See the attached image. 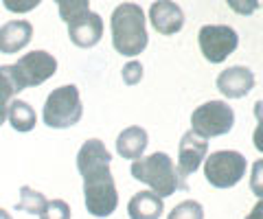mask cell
<instances>
[{
	"label": "cell",
	"instance_id": "obj_8",
	"mask_svg": "<svg viewBox=\"0 0 263 219\" xmlns=\"http://www.w3.org/2000/svg\"><path fill=\"white\" fill-rule=\"evenodd\" d=\"M197 44L211 64H221L235 53L239 35L233 27H226V24H206L197 33Z\"/></svg>",
	"mask_w": 263,
	"mask_h": 219
},
{
	"label": "cell",
	"instance_id": "obj_6",
	"mask_svg": "<svg viewBox=\"0 0 263 219\" xmlns=\"http://www.w3.org/2000/svg\"><path fill=\"white\" fill-rule=\"evenodd\" d=\"M246 175V158L239 151H215L204 162V177L215 189H230Z\"/></svg>",
	"mask_w": 263,
	"mask_h": 219
},
{
	"label": "cell",
	"instance_id": "obj_28",
	"mask_svg": "<svg viewBox=\"0 0 263 219\" xmlns=\"http://www.w3.org/2000/svg\"><path fill=\"white\" fill-rule=\"evenodd\" d=\"M0 219H13V217L9 215V210H5V208H0Z\"/></svg>",
	"mask_w": 263,
	"mask_h": 219
},
{
	"label": "cell",
	"instance_id": "obj_3",
	"mask_svg": "<svg viewBox=\"0 0 263 219\" xmlns=\"http://www.w3.org/2000/svg\"><path fill=\"white\" fill-rule=\"evenodd\" d=\"M129 173L134 180L149 184V189L156 193L158 197H169L174 195L178 189H186V182L180 180V175L176 171L174 162L167 153L156 151L147 158H138L132 162Z\"/></svg>",
	"mask_w": 263,
	"mask_h": 219
},
{
	"label": "cell",
	"instance_id": "obj_20",
	"mask_svg": "<svg viewBox=\"0 0 263 219\" xmlns=\"http://www.w3.org/2000/svg\"><path fill=\"white\" fill-rule=\"evenodd\" d=\"M57 7H60V15L64 22H70L72 18H77L79 13L90 11L88 0H60Z\"/></svg>",
	"mask_w": 263,
	"mask_h": 219
},
{
	"label": "cell",
	"instance_id": "obj_5",
	"mask_svg": "<svg viewBox=\"0 0 263 219\" xmlns=\"http://www.w3.org/2000/svg\"><path fill=\"white\" fill-rule=\"evenodd\" d=\"M235 125V112L224 101H209L191 114V132L202 138H215L228 134Z\"/></svg>",
	"mask_w": 263,
	"mask_h": 219
},
{
	"label": "cell",
	"instance_id": "obj_23",
	"mask_svg": "<svg viewBox=\"0 0 263 219\" xmlns=\"http://www.w3.org/2000/svg\"><path fill=\"white\" fill-rule=\"evenodd\" d=\"M250 191L257 197L263 200V158L257 160L252 165V171H250Z\"/></svg>",
	"mask_w": 263,
	"mask_h": 219
},
{
	"label": "cell",
	"instance_id": "obj_7",
	"mask_svg": "<svg viewBox=\"0 0 263 219\" xmlns=\"http://www.w3.org/2000/svg\"><path fill=\"white\" fill-rule=\"evenodd\" d=\"M15 84L20 86V90L24 88H35L40 84L51 79L57 72V59L46 51H31L27 55H22L11 66Z\"/></svg>",
	"mask_w": 263,
	"mask_h": 219
},
{
	"label": "cell",
	"instance_id": "obj_18",
	"mask_svg": "<svg viewBox=\"0 0 263 219\" xmlns=\"http://www.w3.org/2000/svg\"><path fill=\"white\" fill-rule=\"evenodd\" d=\"M46 206V197L42 193L29 189V186H22L20 189V202L15 204V210H22V213L29 215H40Z\"/></svg>",
	"mask_w": 263,
	"mask_h": 219
},
{
	"label": "cell",
	"instance_id": "obj_11",
	"mask_svg": "<svg viewBox=\"0 0 263 219\" xmlns=\"http://www.w3.org/2000/svg\"><path fill=\"white\" fill-rule=\"evenodd\" d=\"M149 22L160 35H176L184 27V11L174 0H156L149 7Z\"/></svg>",
	"mask_w": 263,
	"mask_h": 219
},
{
	"label": "cell",
	"instance_id": "obj_27",
	"mask_svg": "<svg viewBox=\"0 0 263 219\" xmlns=\"http://www.w3.org/2000/svg\"><path fill=\"white\" fill-rule=\"evenodd\" d=\"M246 219H263V200L259 202L257 206H254L252 210H250V215L246 217Z\"/></svg>",
	"mask_w": 263,
	"mask_h": 219
},
{
	"label": "cell",
	"instance_id": "obj_19",
	"mask_svg": "<svg viewBox=\"0 0 263 219\" xmlns=\"http://www.w3.org/2000/svg\"><path fill=\"white\" fill-rule=\"evenodd\" d=\"M167 219H204V208L200 202L195 200H184L171 210Z\"/></svg>",
	"mask_w": 263,
	"mask_h": 219
},
{
	"label": "cell",
	"instance_id": "obj_10",
	"mask_svg": "<svg viewBox=\"0 0 263 219\" xmlns=\"http://www.w3.org/2000/svg\"><path fill=\"white\" fill-rule=\"evenodd\" d=\"M68 24V35L70 42L79 48H92L95 44L101 42L103 35V20L95 11H84L77 18H72Z\"/></svg>",
	"mask_w": 263,
	"mask_h": 219
},
{
	"label": "cell",
	"instance_id": "obj_25",
	"mask_svg": "<svg viewBox=\"0 0 263 219\" xmlns=\"http://www.w3.org/2000/svg\"><path fill=\"white\" fill-rule=\"evenodd\" d=\"M228 7L233 11H237V13H243V15H250V13H254L259 9V3L257 0H248V3H243V0H228Z\"/></svg>",
	"mask_w": 263,
	"mask_h": 219
},
{
	"label": "cell",
	"instance_id": "obj_21",
	"mask_svg": "<svg viewBox=\"0 0 263 219\" xmlns=\"http://www.w3.org/2000/svg\"><path fill=\"white\" fill-rule=\"evenodd\" d=\"M40 219H70V206L64 200H51L46 202L44 210L40 213Z\"/></svg>",
	"mask_w": 263,
	"mask_h": 219
},
{
	"label": "cell",
	"instance_id": "obj_9",
	"mask_svg": "<svg viewBox=\"0 0 263 219\" xmlns=\"http://www.w3.org/2000/svg\"><path fill=\"white\" fill-rule=\"evenodd\" d=\"M209 153V141L197 136L193 132H184V136L180 138V147H178V175L184 182L186 175L195 173L200 169L202 160Z\"/></svg>",
	"mask_w": 263,
	"mask_h": 219
},
{
	"label": "cell",
	"instance_id": "obj_24",
	"mask_svg": "<svg viewBox=\"0 0 263 219\" xmlns=\"http://www.w3.org/2000/svg\"><path fill=\"white\" fill-rule=\"evenodd\" d=\"M254 116H257V129L252 134V143L263 153V101L254 103Z\"/></svg>",
	"mask_w": 263,
	"mask_h": 219
},
{
	"label": "cell",
	"instance_id": "obj_26",
	"mask_svg": "<svg viewBox=\"0 0 263 219\" xmlns=\"http://www.w3.org/2000/svg\"><path fill=\"white\" fill-rule=\"evenodd\" d=\"M5 7L9 11H29V9H35L37 7V0H33V3H13V0H5Z\"/></svg>",
	"mask_w": 263,
	"mask_h": 219
},
{
	"label": "cell",
	"instance_id": "obj_12",
	"mask_svg": "<svg viewBox=\"0 0 263 219\" xmlns=\"http://www.w3.org/2000/svg\"><path fill=\"white\" fill-rule=\"evenodd\" d=\"M215 84L226 99H241L254 88V72L246 66H230L219 72Z\"/></svg>",
	"mask_w": 263,
	"mask_h": 219
},
{
	"label": "cell",
	"instance_id": "obj_15",
	"mask_svg": "<svg viewBox=\"0 0 263 219\" xmlns=\"http://www.w3.org/2000/svg\"><path fill=\"white\" fill-rule=\"evenodd\" d=\"M147 141H149V136H147V132L143 127H138V125L125 127L117 138L119 156L125 158V160H132V162L138 160L143 156V151L147 149Z\"/></svg>",
	"mask_w": 263,
	"mask_h": 219
},
{
	"label": "cell",
	"instance_id": "obj_16",
	"mask_svg": "<svg viewBox=\"0 0 263 219\" xmlns=\"http://www.w3.org/2000/svg\"><path fill=\"white\" fill-rule=\"evenodd\" d=\"M7 121H9V125L15 129V132H31L33 127H35V110L31 108L27 101H11L9 105V114H7Z\"/></svg>",
	"mask_w": 263,
	"mask_h": 219
},
{
	"label": "cell",
	"instance_id": "obj_1",
	"mask_svg": "<svg viewBox=\"0 0 263 219\" xmlns=\"http://www.w3.org/2000/svg\"><path fill=\"white\" fill-rule=\"evenodd\" d=\"M112 153L105 149L103 141L90 138L81 145L77 153V169L84 180L86 208L92 217H110L119 206V193L110 171Z\"/></svg>",
	"mask_w": 263,
	"mask_h": 219
},
{
	"label": "cell",
	"instance_id": "obj_13",
	"mask_svg": "<svg viewBox=\"0 0 263 219\" xmlns=\"http://www.w3.org/2000/svg\"><path fill=\"white\" fill-rule=\"evenodd\" d=\"M33 37V24L29 20H11L0 27V53H20Z\"/></svg>",
	"mask_w": 263,
	"mask_h": 219
},
{
	"label": "cell",
	"instance_id": "obj_17",
	"mask_svg": "<svg viewBox=\"0 0 263 219\" xmlns=\"http://www.w3.org/2000/svg\"><path fill=\"white\" fill-rule=\"evenodd\" d=\"M18 92H20V86L15 84L11 66H0V125L7 121L9 105H11L13 96Z\"/></svg>",
	"mask_w": 263,
	"mask_h": 219
},
{
	"label": "cell",
	"instance_id": "obj_14",
	"mask_svg": "<svg viewBox=\"0 0 263 219\" xmlns=\"http://www.w3.org/2000/svg\"><path fill=\"white\" fill-rule=\"evenodd\" d=\"M164 210V202L154 191H138L132 195L127 204L129 219H160Z\"/></svg>",
	"mask_w": 263,
	"mask_h": 219
},
{
	"label": "cell",
	"instance_id": "obj_22",
	"mask_svg": "<svg viewBox=\"0 0 263 219\" xmlns=\"http://www.w3.org/2000/svg\"><path fill=\"white\" fill-rule=\"evenodd\" d=\"M121 72H123V81H125L127 86H136V84H141V79H143V64L132 59L123 66Z\"/></svg>",
	"mask_w": 263,
	"mask_h": 219
},
{
	"label": "cell",
	"instance_id": "obj_4",
	"mask_svg": "<svg viewBox=\"0 0 263 219\" xmlns=\"http://www.w3.org/2000/svg\"><path fill=\"white\" fill-rule=\"evenodd\" d=\"M81 114H84V105H81L79 88L72 84L55 88V90L48 94L44 110H42L44 125L53 127V129L72 127L81 121Z\"/></svg>",
	"mask_w": 263,
	"mask_h": 219
},
{
	"label": "cell",
	"instance_id": "obj_2",
	"mask_svg": "<svg viewBox=\"0 0 263 219\" xmlns=\"http://www.w3.org/2000/svg\"><path fill=\"white\" fill-rule=\"evenodd\" d=\"M147 29H145V11L134 3H123L112 11V46L114 51L136 57L145 51Z\"/></svg>",
	"mask_w": 263,
	"mask_h": 219
}]
</instances>
